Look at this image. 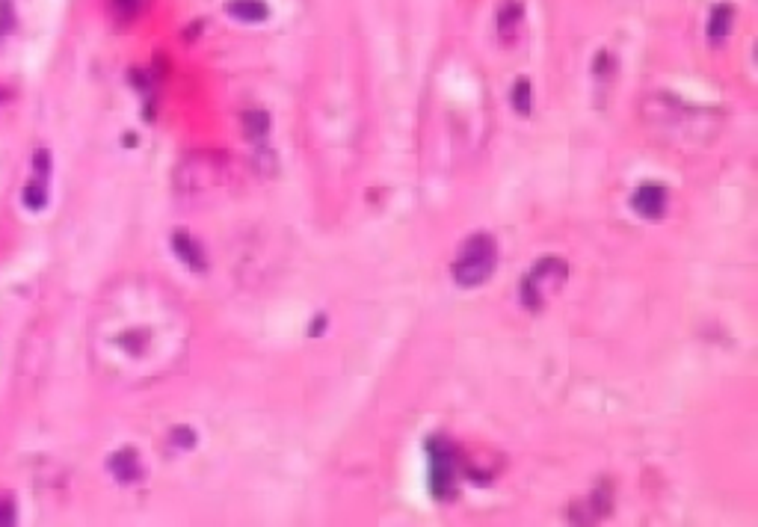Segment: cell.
Listing matches in <instances>:
<instances>
[{
    "mask_svg": "<svg viewBox=\"0 0 758 527\" xmlns=\"http://www.w3.org/2000/svg\"><path fill=\"white\" fill-rule=\"evenodd\" d=\"M631 208H634L640 217H646V220H658V217H664V211H667V190H664L661 184H655V181L640 184V187L634 190V196H631Z\"/></svg>",
    "mask_w": 758,
    "mask_h": 527,
    "instance_id": "4",
    "label": "cell"
},
{
    "mask_svg": "<svg viewBox=\"0 0 758 527\" xmlns=\"http://www.w3.org/2000/svg\"><path fill=\"white\" fill-rule=\"evenodd\" d=\"M140 3H143V0H113V6H116V12H119L122 18H134L137 9H140Z\"/></svg>",
    "mask_w": 758,
    "mask_h": 527,
    "instance_id": "12",
    "label": "cell"
},
{
    "mask_svg": "<svg viewBox=\"0 0 758 527\" xmlns=\"http://www.w3.org/2000/svg\"><path fill=\"white\" fill-rule=\"evenodd\" d=\"M48 160H51V157H48V151H39V154L33 157V163L39 166V172H48V169H51V163H48Z\"/></svg>",
    "mask_w": 758,
    "mask_h": 527,
    "instance_id": "14",
    "label": "cell"
},
{
    "mask_svg": "<svg viewBox=\"0 0 758 527\" xmlns=\"http://www.w3.org/2000/svg\"><path fill=\"white\" fill-rule=\"evenodd\" d=\"M566 276H569V270H566V264L560 261V258H542L536 267L531 270V276L522 282V302L528 305V308H542L545 302L551 300L560 288H563V282H566Z\"/></svg>",
    "mask_w": 758,
    "mask_h": 527,
    "instance_id": "2",
    "label": "cell"
},
{
    "mask_svg": "<svg viewBox=\"0 0 758 527\" xmlns=\"http://www.w3.org/2000/svg\"><path fill=\"white\" fill-rule=\"evenodd\" d=\"M45 202H48V190H45V184H42V181L27 184V190H24V205H27L30 211H42V208H45Z\"/></svg>",
    "mask_w": 758,
    "mask_h": 527,
    "instance_id": "10",
    "label": "cell"
},
{
    "mask_svg": "<svg viewBox=\"0 0 758 527\" xmlns=\"http://www.w3.org/2000/svg\"><path fill=\"white\" fill-rule=\"evenodd\" d=\"M513 107H516V113H522V116L531 113V83H528V80H519V83H516V89H513Z\"/></svg>",
    "mask_w": 758,
    "mask_h": 527,
    "instance_id": "11",
    "label": "cell"
},
{
    "mask_svg": "<svg viewBox=\"0 0 758 527\" xmlns=\"http://www.w3.org/2000/svg\"><path fill=\"white\" fill-rule=\"evenodd\" d=\"M172 243H175V252L181 255V261H184V264H190V267H196V270H205V255H202L199 243H196L190 234L178 231Z\"/></svg>",
    "mask_w": 758,
    "mask_h": 527,
    "instance_id": "9",
    "label": "cell"
},
{
    "mask_svg": "<svg viewBox=\"0 0 758 527\" xmlns=\"http://www.w3.org/2000/svg\"><path fill=\"white\" fill-rule=\"evenodd\" d=\"M498 264V246L489 234H474L462 243L454 261V279L462 288H477L483 285Z\"/></svg>",
    "mask_w": 758,
    "mask_h": 527,
    "instance_id": "1",
    "label": "cell"
},
{
    "mask_svg": "<svg viewBox=\"0 0 758 527\" xmlns=\"http://www.w3.org/2000/svg\"><path fill=\"white\" fill-rule=\"evenodd\" d=\"M110 471H113L122 483L137 480V477H140V462H137V453L131 451V448L113 453V456H110Z\"/></svg>",
    "mask_w": 758,
    "mask_h": 527,
    "instance_id": "8",
    "label": "cell"
},
{
    "mask_svg": "<svg viewBox=\"0 0 758 527\" xmlns=\"http://www.w3.org/2000/svg\"><path fill=\"white\" fill-rule=\"evenodd\" d=\"M427 453H430V486L436 498H451L454 495V474L456 462L451 445H445L442 439H430L427 442Z\"/></svg>",
    "mask_w": 758,
    "mask_h": 527,
    "instance_id": "3",
    "label": "cell"
},
{
    "mask_svg": "<svg viewBox=\"0 0 758 527\" xmlns=\"http://www.w3.org/2000/svg\"><path fill=\"white\" fill-rule=\"evenodd\" d=\"M226 12L231 18L243 21V24H261L270 15V9H267L264 0H228Z\"/></svg>",
    "mask_w": 758,
    "mask_h": 527,
    "instance_id": "5",
    "label": "cell"
},
{
    "mask_svg": "<svg viewBox=\"0 0 758 527\" xmlns=\"http://www.w3.org/2000/svg\"><path fill=\"white\" fill-rule=\"evenodd\" d=\"M732 21H735L732 6H726V3L714 6L711 15H708V39H711V42H723V39L732 33Z\"/></svg>",
    "mask_w": 758,
    "mask_h": 527,
    "instance_id": "6",
    "label": "cell"
},
{
    "mask_svg": "<svg viewBox=\"0 0 758 527\" xmlns=\"http://www.w3.org/2000/svg\"><path fill=\"white\" fill-rule=\"evenodd\" d=\"M522 15H525V9H522V3L519 0H507L501 9H498V33L510 42L513 36H516V30L522 27Z\"/></svg>",
    "mask_w": 758,
    "mask_h": 527,
    "instance_id": "7",
    "label": "cell"
},
{
    "mask_svg": "<svg viewBox=\"0 0 758 527\" xmlns=\"http://www.w3.org/2000/svg\"><path fill=\"white\" fill-rule=\"evenodd\" d=\"M9 522H15V507L9 498H0V525H9Z\"/></svg>",
    "mask_w": 758,
    "mask_h": 527,
    "instance_id": "13",
    "label": "cell"
}]
</instances>
